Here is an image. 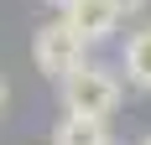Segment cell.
Wrapping results in <instances>:
<instances>
[{
  "instance_id": "obj_1",
  "label": "cell",
  "mask_w": 151,
  "mask_h": 145,
  "mask_svg": "<svg viewBox=\"0 0 151 145\" xmlns=\"http://www.w3.org/2000/svg\"><path fill=\"white\" fill-rule=\"evenodd\" d=\"M125 99V78L115 68H104V62H83L78 72H68L63 78V109L68 114H89V119H109L115 109H120Z\"/></svg>"
},
{
  "instance_id": "obj_2",
  "label": "cell",
  "mask_w": 151,
  "mask_h": 145,
  "mask_svg": "<svg viewBox=\"0 0 151 145\" xmlns=\"http://www.w3.org/2000/svg\"><path fill=\"white\" fill-rule=\"evenodd\" d=\"M31 62H37V72H47V78H68V72H78L83 62H89V42L78 36L68 21H42L37 26V36H31Z\"/></svg>"
},
{
  "instance_id": "obj_3",
  "label": "cell",
  "mask_w": 151,
  "mask_h": 145,
  "mask_svg": "<svg viewBox=\"0 0 151 145\" xmlns=\"http://www.w3.org/2000/svg\"><path fill=\"white\" fill-rule=\"evenodd\" d=\"M63 21H68L89 47H104V42L120 36V21H125V16H120L115 0H68V5H63Z\"/></svg>"
},
{
  "instance_id": "obj_4",
  "label": "cell",
  "mask_w": 151,
  "mask_h": 145,
  "mask_svg": "<svg viewBox=\"0 0 151 145\" xmlns=\"http://www.w3.org/2000/svg\"><path fill=\"white\" fill-rule=\"evenodd\" d=\"M120 72H125V83L136 88V93H151V26H141V31L125 36Z\"/></svg>"
},
{
  "instance_id": "obj_5",
  "label": "cell",
  "mask_w": 151,
  "mask_h": 145,
  "mask_svg": "<svg viewBox=\"0 0 151 145\" xmlns=\"http://www.w3.org/2000/svg\"><path fill=\"white\" fill-rule=\"evenodd\" d=\"M52 145H115L109 140V119H89V114H63Z\"/></svg>"
},
{
  "instance_id": "obj_6",
  "label": "cell",
  "mask_w": 151,
  "mask_h": 145,
  "mask_svg": "<svg viewBox=\"0 0 151 145\" xmlns=\"http://www.w3.org/2000/svg\"><path fill=\"white\" fill-rule=\"evenodd\" d=\"M115 5H120V16H141V11L151 5V0H115Z\"/></svg>"
},
{
  "instance_id": "obj_7",
  "label": "cell",
  "mask_w": 151,
  "mask_h": 145,
  "mask_svg": "<svg viewBox=\"0 0 151 145\" xmlns=\"http://www.w3.org/2000/svg\"><path fill=\"white\" fill-rule=\"evenodd\" d=\"M5 104H11V88H5V78H0V114H5Z\"/></svg>"
},
{
  "instance_id": "obj_8",
  "label": "cell",
  "mask_w": 151,
  "mask_h": 145,
  "mask_svg": "<svg viewBox=\"0 0 151 145\" xmlns=\"http://www.w3.org/2000/svg\"><path fill=\"white\" fill-rule=\"evenodd\" d=\"M47 5H58V11H63V5H68V0H47Z\"/></svg>"
},
{
  "instance_id": "obj_9",
  "label": "cell",
  "mask_w": 151,
  "mask_h": 145,
  "mask_svg": "<svg viewBox=\"0 0 151 145\" xmlns=\"http://www.w3.org/2000/svg\"><path fill=\"white\" fill-rule=\"evenodd\" d=\"M136 145H151V135H146V140H136Z\"/></svg>"
}]
</instances>
